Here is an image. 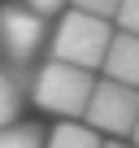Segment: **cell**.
Instances as JSON below:
<instances>
[{
  "label": "cell",
  "instance_id": "1",
  "mask_svg": "<svg viewBox=\"0 0 139 148\" xmlns=\"http://www.w3.org/2000/svg\"><path fill=\"white\" fill-rule=\"evenodd\" d=\"M91 83H96L91 70L52 57V61H44V65L35 70V79H31V100H35L39 109L57 113V118H83V105H87V96H91Z\"/></svg>",
  "mask_w": 139,
  "mask_h": 148
},
{
  "label": "cell",
  "instance_id": "2",
  "mask_svg": "<svg viewBox=\"0 0 139 148\" xmlns=\"http://www.w3.org/2000/svg\"><path fill=\"white\" fill-rule=\"evenodd\" d=\"M109 39H113L109 18H96L87 9L70 5V13H61V22L52 31V57H61L70 65H83V70H100Z\"/></svg>",
  "mask_w": 139,
  "mask_h": 148
},
{
  "label": "cell",
  "instance_id": "3",
  "mask_svg": "<svg viewBox=\"0 0 139 148\" xmlns=\"http://www.w3.org/2000/svg\"><path fill=\"white\" fill-rule=\"evenodd\" d=\"M83 118H87V126L100 131V135L130 139V126H135V118H139V87L117 83V79L91 83V96H87V105H83Z\"/></svg>",
  "mask_w": 139,
  "mask_h": 148
},
{
  "label": "cell",
  "instance_id": "4",
  "mask_svg": "<svg viewBox=\"0 0 139 148\" xmlns=\"http://www.w3.org/2000/svg\"><path fill=\"white\" fill-rule=\"evenodd\" d=\"M44 44H48V18L44 13H35L22 0L0 9V52L13 65H31Z\"/></svg>",
  "mask_w": 139,
  "mask_h": 148
},
{
  "label": "cell",
  "instance_id": "5",
  "mask_svg": "<svg viewBox=\"0 0 139 148\" xmlns=\"http://www.w3.org/2000/svg\"><path fill=\"white\" fill-rule=\"evenodd\" d=\"M100 70H104V79H117V83L139 87V35L135 31H113Z\"/></svg>",
  "mask_w": 139,
  "mask_h": 148
},
{
  "label": "cell",
  "instance_id": "6",
  "mask_svg": "<svg viewBox=\"0 0 139 148\" xmlns=\"http://www.w3.org/2000/svg\"><path fill=\"white\" fill-rule=\"evenodd\" d=\"M44 148H100V131L65 118L61 126H52V135H44Z\"/></svg>",
  "mask_w": 139,
  "mask_h": 148
},
{
  "label": "cell",
  "instance_id": "7",
  "mask_svg": "<svg viewBox=\"0 0 139 148\" xmlns=\"http://www.w3.org/2000/svg\"><path fill=\"white\" fill-rule=\"evenodd\" d=\"M22 100H26L22 65H13V70H0V126H5V122H18Z\"/></svg>",
  "mask_w": 139,
  "mask_h": 148
},
{
  "label": "cell",
  "instance_id": "8",
  "mask_svg": "<svg viewBox=\"0 0 139 148\" xmlns=\"http://www.w3.org/2000/svg\"><path fill=\"white\" fill-rule=\"evenodd\" d=\"M0 148H44V126H35V122H5L0 126Z\"/></svg>",
  "mask_w": 139,
  "mask_h": 148
},
{
  "label": "cell",
  "instance_id": "9",
  "mask_svg": "<svg viewBox=\"0 0 139 148\" xmlns=\"http://www.w3.org/2000/svg\"><path fill=\"white\" fill-rule=\"evenodd\" d=\"M113 18H117L122 31H135V35H139V0H117Z\"/></svg>",
  "mask_w": 139,
  "mask_h": 148
},
{
  "label": "cell",
  "instance_id": "10",
  "mask_svg": "<svg viewBox=\"0 0 139 148\" xmlns=\"http://www.w3.org/2000/svg\"><path fill=\"white\" fill-rule=\"evenodd\" d=\"M74 9H87V13H96V18H113V9H117V0H70Z\"/></svg>",
  "mask_w": 139,
  "mask_h": 148
},
{
  "label": "cell",
  "instance_id": "11",
  "mask_svg": "<svg viewBox=\"0 0 139 148\" xmlns=\"http://www.w3.org/2000/svg\"><path fill=\"white\" fill-rule=\"evenodd\" d=\"M22 5H31L35 13H44V18H52V13H61L70 0H22Z\"/></svg>",
  "mask_w": 139,
  "mask_h": 148
},
{
  "label": "cell",
  "instance_id": "12",
  "mask_svg": "<svg viewBox=\"0 0 139 148\" xmlns=\"http://www.w3.org/2000/svg\"><path fill=\"white\" fill-rule=\"evenodd\" d=\"M100 148H139V144H126V139H100Z\"/></svg>",
  "mask_w": 139,
  "mask_h": 148
},
{
  "label": "cell",
  "instance_id": "13",
  "mask_svg": "<svg viewBox=\"0 0 139 148\" xmlns=\"http://www.w3.org/2000/svg\"><path fill=\"white\" fill-rule=\"evenodd\" d=\"M130 139H135V144H139V118H135V126H130Z\"/></svg>",
  "mask_w": 139,
  "mask_h": 148
}]
</instances>
